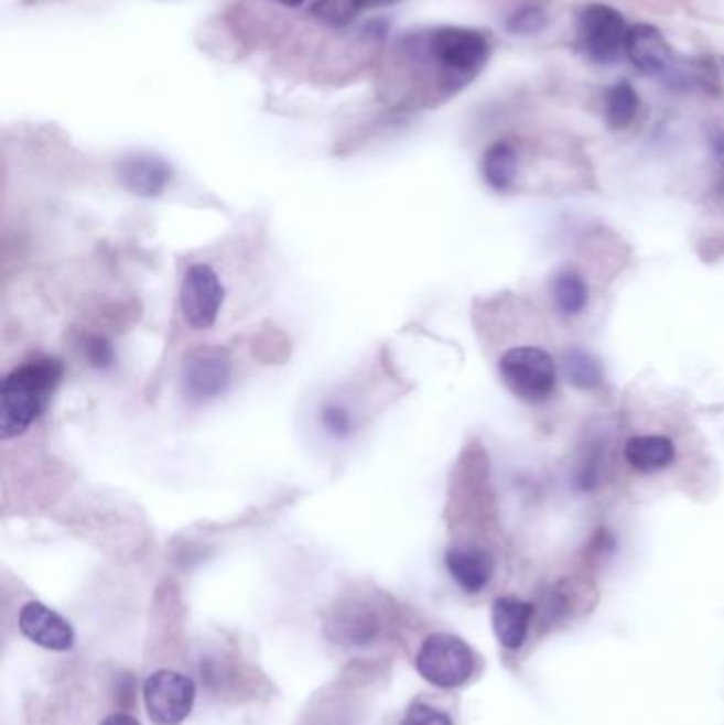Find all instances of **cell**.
<instances>
[{"instance_id":"1","label":"cell","mask_w":724,"mask_h":725,"mask_svg":"<svg viewBox=\"0 0 724 725\" xmlns=\"http://www.w3.org/2000/svg\"><path fill=\"white\" fill-rule=\"evenodd\" d=\"M402 50L412 62L434 66L440 84L453 89L469 84L491 56V43L483 32L457 26L410 34Z\"/></svg>"},{"instance_id":"2","label":"cell","mask_w":724,"mask_h":725,"mask_svg":"<svg viewBox=\"0 0 724 725\" xmlns=\"http://www.w3.org/2000/svg\"><path fill=\"white\" fill-rule=\"evenodd\" d=\"M64 365L58 359H36L13 369L0 389V440L20 437L41 419L58 389Z\"/></svg>"},{"instance_id":"3","label":"cell","mask_w":724,"mask_h":725,"mask_svg":"<svg viewBox=\"0 0 724 725\" xmlns=\"http://www.w3.org/2000/svg\"><path fill=\"white\" fill-rule=\"evenodd\" d=\"M504 385L522 401H547L556 387V365L551 355L536 346L510 348L499 359Z\"/></svg>"},{"instance_id":"4","label":"cell","mask_w":724,"mask_h":725,"mask_svg":"<svg viewBox=\"0 0 724 725\" xmlns=\"http://www.w3.org/2000/svg\"><path fill=\"white\" fill-rule=\"evenodd\" d=\"M474 664L476 660L467 642L446 632L430 635L417 653V670L421 677L444 690L464 685L474 672Z\"/></svg>"},{"instance_id":"5","label":"cell","mask_w":724,"mask_h":725,"mask_svg":"<svg viewBox=\"0 0 724 725\" xmlns=\"http://www.w3.org/2000/svg\"><path fill=\"white\" fill-rule=\"evenodd\" d=\"M629 26L620 11L609 4L593 2L579 18V47L595 64H612L625 54Z\"/></svg>"},{"instance_id":"6","label":"cell","mask_w":724,"mask_h":725,"mask_svg":"<svg viewBox=\"0 0 724 725\" xmlns=\"http://www.w3.org/2000/svg\"><path fill=\"white\" fill-rule=\"evenodd\" d=\"M224 300L226 289L210 266L194 263L187 268L179 291V306L192 329H210L219 318Z\"/></svg>"},{"instance_id":"7","label":"cell","mask_w":724,"mask_h":725,"mask_svg":"<svg viewBox=\"0 0 724 725\" xmlns=\"http://www.w3.org/2000/svg\"><path fill=\"white\" fill-rule=\"evenodd\" d=\"M145 704L149 717L158 725H176L187 719L196 700V685L190 677L176 670H158L145 681Z\"/></svg>"},{"instance_id":"8","label":"cell","mask_w":724,"mask_h":725,"mask_svg":"<svg viewBox=\"0 0 724 725\" xmlns=\"http://www.w3.org/2000/svg\"><path fill=\"white\" fill-rule=\"evenodd\" d=\"M233 378V359L224 348H198L181 369V387L190 401L203 403L219 397Z\"/></svg>"},{"instance_id":"9","label":"cell","mask_w":724,"mask_h":725,"mask_svg":"<svg viewBox=\"0 0 724 725\" xmlns=\"http://www.w3.org/2000/svg\"><path fill=\"white\" fill-rule=\"evenodd\" d=\"M625 56L638 68L639 73L650 77H663L673 64L671 47L661 34V30L650 24L629 26L625 41Z\"/></svg>"},{"instance_id":"10","label":"cell","mask_w":724,"mask_h":725,"mask_svg":"<svg viewBox=\"0 0 724 725\" xmlns=\"http://www.w3.org/2000/svg\"><path fill=\"white\" fill-rule=\"evenodd\" d=\"M20 630L30 641L52 651H68L75 642L71 624L43 603L24 605L20 612Z\"/></svg>"},{"instance_id":"11","label":"cell","mask_w":724,"mask_h":725,"mask_svg":"<svg viewBox=\"0 0 724 725\" xmlns=\"http://www.w3.org/2000/svg\"><path fill=\"white\" fill-rule=\"evenodd\" d=\"M119 176L132 194L153 197L166 190L173 170L155 155H132L119 164Z\"/></svg>"},{"instance_id":"12","label":"cell","mask_w":724,"mask_h":725,"mask_svg":"<svg viewBox=\"0 0 724 725\" xmlns=\"http://www.w3.org/2000/svg\"><path fill=\"white\" fill-rule=\"evenodd\" d=\"M446 569L457 586L467 594H476L489 584L493 575V560L485 550L474 545H455L446 552Z\"/></svg>"},{"instance_id":"13","label":"cell","mask_w":724,"mask_h":725,"mask_svg":"<svg viewBox=\"0 0 724 725\" xmlns=\"http://www.w3.org/2000/svg\"><path fill=\"white\" fill-rule=\"evenodd\" d=\"M533 615V607L525 600L501 596L493 603L491 621L493 632L497 641L506 649H521L527 639L529 621Z\"/></svg>"},{"instance_id":"14","label":"cell","mask_w":724,"mask_h":725,"mask_svg":"<svg viewBox=\"0 0 724 725\" xmlns=\"http://www.w3.org/2000/svg\"><path fill=\"white\" fill-rule=\"evenodd\" d=\"M625 458L634 469L650 474L666 469L673 463L676 447L671 444V440L661 435H638L627 442Z\"/></svg>"},{"instance_id":"15","label":"cell","mask_w":724,"mask_h":725,"mask_svg":"<svg viewBox=\"0 0 724 725\" xmlns=\"http://www.w3.org/2000/svg\"><path fill=\"white\" fill-rule=\"evenodd\" d=\"M519 172V153L512 142L499 140L483 155V176L497 192L512 187Z\"/></svg>"},{"instance_id":"16","label":"cell","mask_w":724,"mask_h":725,"mask_svg":"<svg viewBox=\"0 0 724 725\" xmlns=\"http://www.w3.org/2000/svg\"><path fill=\"white\" fill-rule=\"evenodd\" d=\"M663 79L671 87L687 89V91H693V89L712 91V94L718 91V79H716L712 66L705 62H699V59L696 62L695 59H682V62L673 59V64L669 66Z\"/></svg>"},{"instance_id":"17","label":"cell","mask_w":724,"mask_h":725,"mask_svg":"<svg viewBox=\"0 0 724 725\" xmlns=\"http://www.w3.org/2000/svg\"><path fill=\"white\" fill-rule=\"evenodd\" d=\"M639 109L638 91L629 82H618L606 91L604 117L612 130H625L634 123Z\"/></svg>"},{"instance_id":"18","label":"cell","mask_w":724,"mask_h":725,"mask_svg":"<svg viewBox=\"0 0 724 725\" xmlns=\"http://www.w3.org/2000/svg\"><path fill=\"white\" fill-rule=\"evenodd\" d=\"M364 9H372L370 0H315L311 13L327 29H345Z\"/></svg>"},{"instance_id":"19","label":"cell","mask_w":724,"mask_h":725,"mask_svg":"<svg viewBox=\"0 0 724 725\" xmlns=\"http://www.w3.org/2000/svg\"><path fill=\"white\" fill-rule=\"evenodd\" d=\"M552 297L563 314H580L588 302L586 282L574 272H563L552 282Z\"/></svg>"},{"instance_id":"20","label":"cell","mask_w":724,"mask_h":725,"mask_svg":"<svg viewBox=\"0 0 724 725\" xmlns=\"http://www.w3.org/2000/svg\"><path fill=\"white\" fill-rule=\"evenodd\" d=\"M565 374L579 389H595L602 382L599 362L584 350H570L565 355Z\"/></svg>"},{"instance_id":"21","label":"cell","mask_w":724,"mask_h":725,"mask_svg":"<svg viewBox=\"0 0 724 725\" xmlns=\"http://www.w3.org/2000/svg\"><path fill=\"white\" fill-rule=\"evenodd\" d=\"M547 26H549V15L538 4H522L521 9H517L506 20V29L510 30L512 34H519V36L540 34V32L547 30Z\"/></svg>"},{"instance_id":"22","label":"cell","mask_w":724,"mask_h":725,"mask_svg":"<svg viewBox=\"0 0 724 725\" xmlns=\"http://www.w3.org/2000/svg\"><path fill=\"white\" fill-rule=\"evenodd\" d=\"M320 419L325 433L336 437V440H345L348 435H353V431H355V422H353L350 412L347 408L338 405V403L323 405Z\"/></svg>"},{"instance_id":"23","label":"cell","mask_w":724,"mask_h":725,"mask_svg":"<svg viewBox=\"0 0 724 725\" xmlns=\"http://www.w3.org/2000/svg\"><path fill=\"white\" fill-rule=\"evenodd\" d=\"M402 725H453L451 717L446 713H442L440 708H434L430 704L423 702H414L408 711H406Z\"/></svg>"},{"instance_id":"24","label":"cell","mask_w":724,"mask_h":725,"mask_svg":"<svg viewBox=\"0 0 724 725\" xmlns=\"http://www.w3.org/2000/svg\"><path fill=\"white\" fill-rule=\"evenodd\" d=\"M86 357L91 367L107 369L116 361L114 346L105 337H89L86 342Z\"/></svg>"},{"instance_id":"25","label":"cell","mask_w":724,"mask_h":725,"mask_svg":"<svg viewBox=\"0 0 724 725\" xmlns=\"http://www.w3.org/2000/svg\"><path fill=\"white\" fill-rule=\"evenodd\" d=\"M100 725H141L134 717L130 715H123V713H116V715H109L105 722Z\"/></svg>"},{"instance_id":"26","label":"cell","mask_w":724,"mask_h":725,"mask_svg":"<svg viewBox=\"0 0 724 725\" xmlns=\"http://www.w3.org/2000/svg\"><path fill=\"white\" fill-rule=\"evenodd\" d=\"M716 158H718L721 166L724 167V139L718 140V144H716Z\"/></svg>"},{"instance_id":"27","label":"cell","mask_w":724,"mask_h":725,"mask_svg":"<svg viewBox=\"0 0 724 725\" xmlns=\"http://www.w3.org/2000/svg\"><path fill=\"white\" fill-rule=\"evenodd\" d=\"M277 2H281V4H285V7H300L304 0H277Z\"/></svg>"},{"instance_id":"28","label":"cell","mask_w":724,"mask_h":725,"mask_svg":"<svg viewBox=\"0 0 724 725\" xmlns=\"http://www.w3.org/2000/svg\"><path fill=\"white\" fill-rule=\"evenodd\" d=\"M723 64H724V57H723Z\"/></svg>"}]
</instances>
